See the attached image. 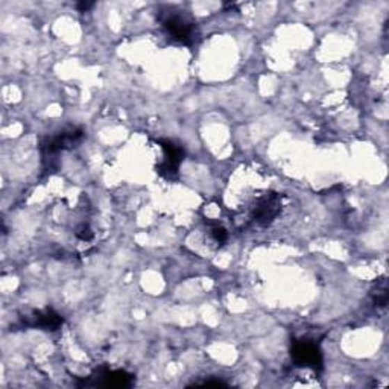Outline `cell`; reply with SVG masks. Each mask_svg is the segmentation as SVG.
Here are the masks:
<instances>
[{
	"label": "cell",
	"mask_w": 389,
	"mask_h": 389,
	"mask_svg": "<svg viewBox=\"0 0 389 389\" xmlns=\"http://www.w3.org/2000/svg\"><path fill=\"white\" fill-rule=\"evenodd\" d=\"M280 213V196L278 195H264L259 198L250 210V219L254 225H269Z\"/></svg>",
	"instance_id": "cell-1"
},
{
	"label": "cell",
	"mask_w": 389,
	"mask_h": 389,
	"mask_svg": "<svg viewBox=\"0 0 389 389\" xmlns=\"http://www.w3.org/2000/svg\"><path fill=\"white\" fill-rule=\"evenodd\" d=\"M163 26L168 31V34L173 40L178 41V43L189 45L193 41V37H195L193 24L187 22L183 15L175 14V13L168 14L166 19L163 20Z\"/></svg>",
	"instance_id": "cell-2"
},
{
	"label": "cell",
	"mask_w": 389,
	"mask_h": 389,
	"mask_svg": "<svg viewBox=\"0 0 389 389\" xmlns=\"http://www.w3.org/2000/svg\"><path fill=\"white\" fill-rule=\"evenodd\" d=\"M292 356L298 365L303 367H319L322 358L318 347L310 341H298L292 349Z\"/></svg>",
	"instance_id": "cell-3"
},
{
	"label": "cell",
	"mask_w": 389,
	"mask_h": 389,
	"mask_svg": "<svg viewBox=\"0 0 389 389\" xmlns=\"http://www.w3.org/2000/svg\"><path fill=\"white\" fill-rule=\"evenodd\" d=\"M163 149V161L160 163L159 170L160 173L166 177H173L177 173L180 163L183 160V151L178 146L173 145L172 142H160Z\"/></svg>",
	"instance_id": "cell-4"
},
{
	"label": "cell",
	"mask_w": 389,
	"mask_h": 389,
	"mask_svg": "<svg viewBox=\"0 0 389 389\" xmlns=\"http://www.w3.org/2000/svg\"><path fill=\"white\" fill-rule=\"evenodd\" d=\"M81 138H82V132L79 129H72L68 132H63V134H58L49 140V142L46 143V151L49 154L60 152V151H63V149L70 148L74 143H78Z\"/></svg>",
	"instance_id": "cell-5"
},
{
	"label": "cell",
	"mask_w": 389,
	"mask_h": 389,
	"mask_svg": "<svg viewBox=\"0 0 389 389\" xmlns=\"http://www.w3.org/2000/svg\"><path fill=\"white\" fill-rule=\"evenodd\" d=\"M61 324H63L61 317L51 309L37 312L35 317H32V322H31V326L45 328V330H56Z\"/></svg>",
	"instance_id": "cell-6"
},
{
	"label": "cell",
	"mask_w": 389,
	"mask_h": 389,
	"mask_svg": "<svg viewBox=\"0 0 389 389\" xmlns=\"http://www.w3.org/2000/svg\"><path fill=\"white\" fill-rule=\"evenodd\" d=\"M79 6L82 8V10H88V8H92V6H93V3H81Z\"/></svg>",
	"instance_id": "cell-7"
}]
</instances>
